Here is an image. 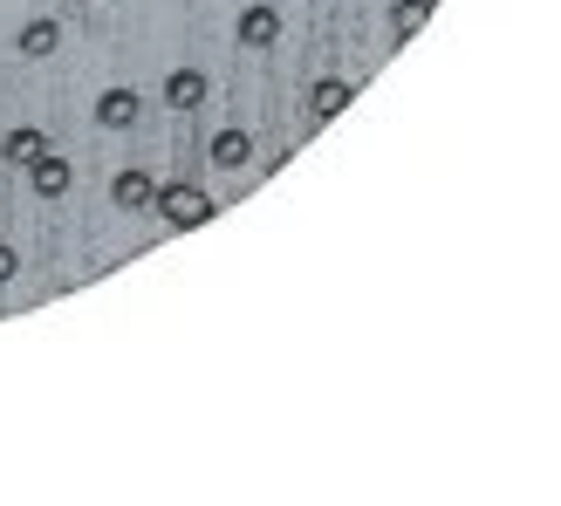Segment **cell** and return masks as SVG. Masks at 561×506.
<instances>
[{
	"label": "cell",
	"instance_id": "cell-7",
	"mask_svg": "<svg viewBox=\"0 0 561 506\" xmlns=\"http://www.w3.org/2000/svg\"><path fill=\"white\" fill-rule=\"evenodd\" d=\"M206 96H213V82H206V69H172V76H164V103H172L179 117H185V110H199Z\"/></svg>",
	"mask_w": 561,
	"mask_h": 506
},
{
	"label": "cell",
	"instance_id": "cell-6",
	"mask_svg": "<svg viewBox=\"0 0 561 506\" xmlns=\"http://www.w3.org/2000/svg\"><path fill=\"white\" fill-rule=\"evenodd\" d=\"M206 158L219 164V172H247V164H254V137H247L240 124H227V130L206 145Z\"/></svg>",
	"mask_w": 561,
	"mask_h": 506
},
{
	"label": "cell",
	"instance_id": "cell-9",
	"mask_svg": "<svg viewBox=\"0 0 561 506\" xmlns=\"http://www.w3.org/2000/svg\"><path fill=\"white\" fill-rule=\"evenodd\" d=\"M14 48L27 55V62H48V55L62 48V21H48V14H42V21H21V35H14Z\"/></svg>",
	"mask_w": 561,
	"mask_h": 506
},
{
	"label": "cell",
	"instance_id": "cell-3",
	"mask_svg": "<svg viewBox=\"0 0 561 506\" xmlns=\"http://www.w3.org/2000/svg\"><path fill=\"white\" fill-rule=\"evenodd\" d=\"M137 117H145V96H137L130 82H117V90L96 96V130H130Z\"/></svg>",
	"mask_w": 561,
	"mask_h": 506
},
{
	"label": "cell",
	"instance_id": "cell-11",
	"mask_svg": "<svg viewBox=\"0 0 561 506\" xmlns=\"http://www.w3.org/2000/svg\"><path fill=\"white\" fill-rule=\"evenodd\" d=\"M425 14H432V0H398V8H390V35L411 42L417 27H425Z\"/></svg>",
	"mask_w": 561,
	"mask_h": 506
},
{
	"label": "cell",
	"instance_id": "cell-12",
	"mask_svg": "<svg viewBox=\"0 0 561 506\" xmlns=\"http://www.w3.org/2000/svg\"><path fill=\"white\" fill-rule=\"evenodd\" d=\"M14 274H21V253H14V246H0V288H8Z\"/></svg>",
	"mask_w": 561,
	"mask_h": 506
},
{
	"label": "cell",
	"instance_id": "cell-10",
	"mask_svg": "<svg viewBox=\"0 0 561 506\" xmlns=\"http://www.w3.org/2000/svg\"><path fill=\"white\" fill-rule=\"evenodd\" d=\"M48 151V137L35 130V124H21V130H8V137H0V158H8V164H35Z\"/></svg>",
	"mask_w": 561,
	"mask_h": 506
},
{
	"label": "cell",
	"instance_id": "cell-1",
	"mask_svg": "<svg viewBox=\"0 0 561 506\" xmlns=\"http://www.w3.org/2000/svg\"><path fill=\"white\" fill-rule=\"evenodd\" d=\"M151 212H158L172 233H192V227H206V219H213L219 206H213V192H199V185H158Z\"/></svg>",
	"mask_w": 561,
	"mask_h": 506
},
{
	"label": "cell",
	"instance_id": "cell-4",
	"mask_svg": "<svg viewBox=\"0 0 561 506\" xmlns=\"http://www.w3.org/2000/svg\"><path fill=\"white\" fill-rule=\"evenodd\" d=\"M27 185H35V199H62V192L76 185V164L62 151H42L35 164H27Z\"/></svg>",
	"mask_w": 561,
	"mask_h": 506
},
{
	"label": "cell",
	"instance_id": "cell-8",
	"mask_svg": "<svg viewBox=\"0 0 561 506\" xmlns=\"http://www.w3.org/2000/svg\"><path fill=\"white\" fill-rule=\"evenodd\" d=\"M350 96H356V82H343V76H322L316 90H308V117H316V124L343 117V110H350Z\"/></svg>",
	"mask_w": 561,
	"mask_h": 506
},
{
	"label": "cell",
	"instance_id": "cell-2",
	"mask_svg": "<svg viewBox=\"0 0 561 506\" xmlns=\"http://www.w3.org/2000/svg\"><path fill=\"white\" fill-rule=\"evenodd\" d=\"M233 42H240V48H274V42H280V8H267V0H254V8H240V21H233Z\"/></svg>",
	"mask_w": 561,
	"mask_h": 506
},
{
	"label": "cell",
	"instance_id": "cell-5",
	"mask_svg": "<svg viewBox=\"0 0 561 506\" xmlns=\"http://www.w3.org/2000/svg\"><path fill=\"white\" fill-rule=\"evenodd\" d=\"M151 199H158V179H151V172H137V164L110 179V206H124V212H151Z\"/></svg>",
	"mask_w": 561,
	"mask_h": 506
}]
</instances>
